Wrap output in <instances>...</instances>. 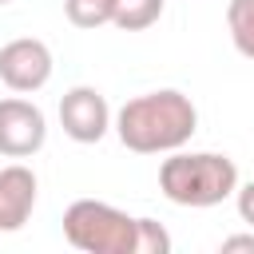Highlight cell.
Instances as JSON below:
<instances>
[{"label":"cell","instance_id":"obj_14","mask_svg":"<svg viewBox=\"0 0 254 254\" xmlns=\"http://www.w3.org/2000/svg\"><path fill=\"white\" fill-rule=\"evenodd\" d=\"M0 4H12V0H0Z\"/></svg>","mask_w":254,"mask_h":254},{"label":"cell","instance_id":"obj_8","mask_svg":"<svg viewBox=\"0 0 254 254\" xmlns=\"http://www.w3.org/2000/svg\"><path fill=\"white\" fill-rule=\"evenodd\" d=\"M163 4H167V0H115L111 24H115V28H123V32H143V28L159 24Z\"/></svg>","mask_w":254,"mask_h":254},{"label":"cell","instance_id":"obj_1","mask_svg":"<svg viewBox=\"0 0 254 254\" xmlns=\"http://www.w3.org/2000/svg\"><path fill=\"white\" fill-rule=\"evenodd\" d=\"M111 127L119 143L135 155H171L187 147L190 135L198 131V107L190 103V95L175 87H159V91H143L127 99L115 111Z\"/></svg>","mask_w":254,"mask_h":254},{"label":"cell","instance_id":"obj_3","mask_svg":"<svg viewBox=\"0 0 254 254\" xmlns=\"http://www.w3.org/2000/svg\"><path fill=\"white\" fill-rule=\"evenodd\" d=\"M64 238L83 254H135V218L99 198H75L64 210Z\"/></svg>","mask_w":254,"mask_h":254},{"label":"cell","instance_id":"obj_11","mask_svg":"<svg viewBox=\"0 0 254 254\" xmlns=\"http://www.w3.org/2000/svg\"><path fill=\"white\" fill-rule=\"evenodd\" d=\"M135 254H171V234L155 218H135Z\"/></svg>","mask_w":254,"mask_h":254},{"label":"cell","instance_id":"obj_6","mask_svg":"<svg viewBox=\"0 0 254 254\" xmlns=\"http://www.w3.org/2000/svg\"><path fill=\"white\" fill-rule=\"evenodd\" d=\"M60 127L75 143H99L111 131V107H107L103 91H95L87 83L64 91V99H60Z\"/></svg>","mask_w":254,"mask_h":254},{"label":"cell","instance_id":"obj_13","mask_svg":"<svg viewBox=\"0 0 254 254\" xmlns=\"http://www.w3.org/2000/svg\"><path fill=\"white\" fill-rule=\"evenodd\" d=\"M234 250L254 254V230H250V234H230V238H222V254H234Z\"/></svg>","mask_w":254,"mask_h":254},{"label":"cell","instance_id":"obj_4","mask_svg":"<svg viewBox=\"0 0 254 254\" xmlns=\"http://www.w3.org/2000/svg\"><path fill=\"white\" fill-rule=\"evenodd\" d=\"M52 48L36 36H16L0 48V83L16 95H28V91H40L48 79H52Z\"/></svg>","mask_w":254,"mask_h":254},{"label":"cell","instance_id":"obj_2","mask_svg":"<svg viewBox=\"0 0 254 254\" xmlns=\"http://www.w3.org/2000/svg\"><path fill=\"white\" fill-rule=\"evenodd\" d=\"M159 190L175 206L206 210V206L226 202L238 190V167H234L230 155H218V151H183L179 147L159 167Z\"/></svg>","mask_w":254,"mask_h":254},{"label":"cell","instance_id":"obj_9","mask_svg":"<svg viewBox=\"0 0 254 254\" xmlns=\"http://www.w3.org/2000/svg\"><path fill=\"white\" fill-rule=\"evenodd\" d=\"M226 28H230L234 48L246 60H254V0H230L226 4Z\"/></svg>","mask_w":254,"mask_h":254},{"label":"cell","instance_id":"obj_12","mask_svg":"<svg viewBox=\"0 0 254 254\" xmlns=\"http://www.w3.org/2000/svg\"><path fill=\"white\" fill-rule=\"evenodd\" d=\"M234 206H238V218L254 230V179H250V183H238V190H234Z\"/></svg>","mask_w":254,"mask_h":254},{"label":"cell","instance_id":"obj_5","mask_svg":"<svg viewBox=\"0 0 254 254\" xmlns=\"http://www.w3.org/2000/svg\"><path fill=\"white\" fill-rule=\"evenodd\" d=\"M44 143H48V119H44V111L32 99H24V95L0 99V155L28 159Z\"/></svg>","mask_w":254,"mask_h":254},{"label":"cell","instance_id":"obj_10","mask_svg":"<svg viewBox=\"0 0 254 254\" xmlns=\"http://www.w3.org/2000/svg\"><path fill=\"white\" fill-rule=\"evenodd\" d=\"M111 12H115V0H64V16H67V24L87 28V32L111 24Z\"/></svg>","mask_w":254,"mask_h":254},{"label":"cell","instance_id":"obj_7","mask_svg":"<svg viewBox=\"0 0 254 254\" xmlns=\"http://www.w3.org/2000/svg\"><path fill=\"white\" fill-rule=\"evenodd\" d=\"M36 210V175L24 163L0 167V230H20Z\"/></svg>","mask_w":254,"mask_h":254}]
</instances>
